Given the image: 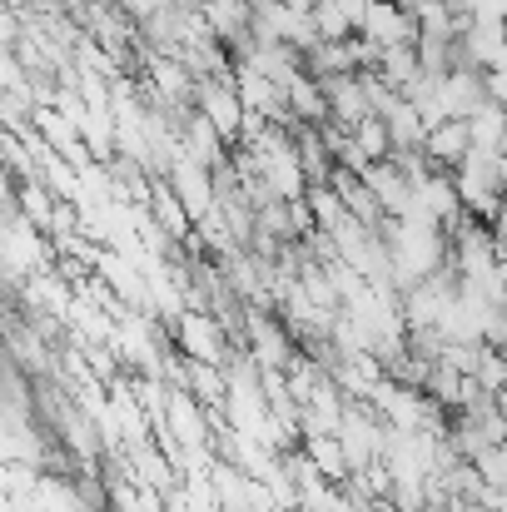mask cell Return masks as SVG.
<instances>
[{"label":"cell","mask_w":507,"mask_h":512,"mask_svg":"<svg viewBox=\"0 0 507 512\" xmlns=\"http://www.w3.org/2000/svg\"><path fill=\"white\" fill-rule=\"evenodd\" d=\"M503 199H507V189H503Z\"/></svg>","instance_id":"obj_2"},{"label":"cell","mask_w":507,"mask_h":512,"mask_svg":"<svg viewBox=\"0 0 507 512\" xmlns=\"http://www.w3.org/2000/svg\"><path fill=\"white\" fill-rule=\"evenodd\" d=\"M423 145H428V155L438 160V165H463V155L473 150V140H468V120H438V125H428V135H423Z\"/></svg>","instance_id":"obj_1"}]
</instances>
